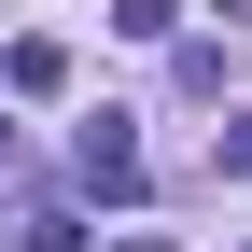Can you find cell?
<instances>
[{
	"mask_svg": "<svg viewBox=\"0 0 252 252\" xmlns=\"http://www.w3.org/2000/svg\"><path fill=\"white\" fill-rule=\"evenodd\" d=\"M14 252H84V224H70V210H28V224H14Z\"/></svg>",
	"mask_w": 252,
	"mask_h": 252,
	"instance_id": "277c9868",
	"label": "cell"
},
{
	"mask_svg": "<svg viewBox=\"0 0 252 252\" xmlns=\"http://www.w3.org/2000/svg\"><path fill=\"white\" fill-rule=\"evenodd\" d=\"M70 168H84V196H140V140H126V112H98V126H84V154H70Z\"/></svg>",
	"mask_w": 252,
	"mask_h": 252,
	"instance_id": "6da1fadb",
	"label": "cell"
},
{
	"mask_svg": "<svg viewBox=\"0 0 252 252\" xmlns=\"http://www.w3.org/2000/svg\"><path fill=\"white\" fill-rule=\"evenodd\" d=\"M0 84H14V98H56V84H70V56H56V42H14V56H0Z\"/></svg>",
	"mask_w": 252,
	"mask_h": 252,
	"instance_id": "7a4b0ae2",
	"label": "cell"
},
{
	"mask_svg": "<svg viewBox=\"0 0 252 252\" xmlns=\"http://www.w3.org/2000/svg\"><path fill=\"white\" fill-rule=\"evenodd\" d=\"M210 154H224V168L252 182V112H224V126H210Z\"/></svg>",
	"mask_w": 252,
	"mask_h": 252,
	"instance_id": "5b68a950",
	"label": "cell"
},
{
	"mask_svg": "<svg viewBox=\"0 0 252 252\" xmlns=\"http://www.w3.org/2000/svg\"><path fill=\"white\" fill-rule=\"evenodd\" d=\"M112 28H126V42H168V28H182V0H112Z\"/></svg>",
	"mask_w": 252,
	"mask_h": 252,
	"instance_id": "3957f363",
	"label": "cell"
},
{
	"mask_svg": "<svg viewBox=\"0 0 252 252\" xmlns=\"http://www.w3.org/2000/svg\"><path fill=\"white\" fill-rule=\"evenodd\" d=\"M0 168H14V126H0Z\"/></svg>",
	"mask_w": 252,
	"mask_h": 252,
	"instance_id": "8992f818",
	"label": "cell"
}]
</instances>
